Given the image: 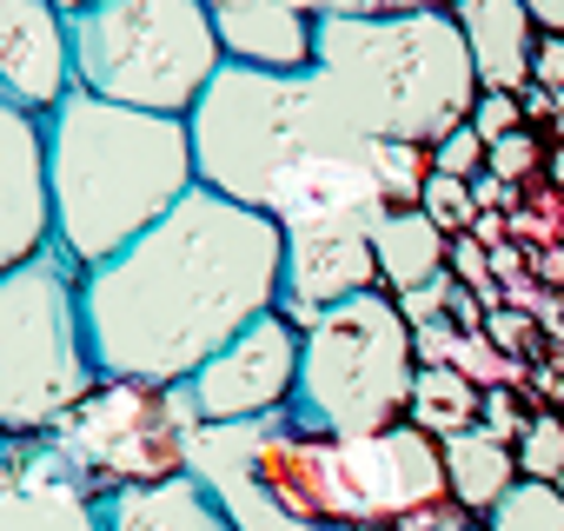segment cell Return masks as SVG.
<instances>
[{
    "label": "cell",
    "mask_w": 564,
    "mask_h": 531,
    "mask_svg": "<svg viewBox=\"0 0 564 531\" xmlns=\"http://www.w3.org/2000/svg\"><path fill=\"white\" fill-rule=\"evenodd\" d=\"M386 213V206H379ZM379 213H319V219H286V273H279V313L300 333L339 306L379 286V259H372V226Z\"/></svg>",
    "instance_id": "7c38bea8"
},
{
    "label": "cell",
    "mask_w": 564,
    "mask_h": 531,
    "mask_svg": "<svg viewBox=\"0 0 564 531\" xmlns=\"http://www.w3.org/2000/svg\"><path fill=\"white\" fill-rule=\"evenodd\" d=\"M445 252H452V232L419 206H386L379 226H372V259H379V286L386 293H412V286L438 280Z\"/></svg>",
    "instance_id": "d6986e66"
},
{
    "label": "cell",
    "mask_w": 564,
    "mask_h": 531,
    "mask_svg": "<svg viewBox=\"0 0 564 531\" xmlns=\"http://www.w3.org/2000/svg\"><path fill=\"white\" fill-rule=\"evenodd\" d=\"M485 153H491V147H485V133L465 120V127H452V133L432 147V173H452V180H478V173H485Z\"/></svg>",
    "instance_id": "4316f807"
},
{
    "label": "cell",
    "mask_w": 564,
    "mask_h": 531,
    "mask_svg": "<svg viewBox=\"0 0 564 531\" xmlns=\"http://www.w3.org/2000/svg\"><path fill=\"white\" fill-rule=\"evenodd\" d=\"M0 531H100V485L61 438L0 432Z\"/></svg>",
    "instance_id": "4fadbf2b"
},
{
    "label": "cell",
    "mask_w": 564,
    "mask_h": 531,
    "mask_svg": "<svg viewBox=\"0 0 564 531\" xmlns=\"http://www.w3.org/2000/svg\"><path fill=\"white\" fill-rule=\"evenodd\" d=\"M80 280L87 266L61 239L0 273V432L54 438L107 379L87 339Z\"/></svg>",
    "instance_id": "5b68a950"
},
{
    "label": "cell",
    "mask_w": 564,
    "mask_h": 531,
    "mask_svg": "<svg viewBox=\"0 0 564 531\" xmlns=\"http://www.w3.org/2000/svg\"><path fill=\"white\" fill-rule=\"evenodd\" d=\"M306 8L319 21H379V14H392V0H306Z\"/></svg>",
    "instance_id": "d590c367"
},
{
    "label": "cell",
    "mask_w": 564,
    "mask_h": 531,
    "mask_svg": "<svg viewBox=\"0 0 564 531\" xmlns=\"http://www.w3.org/2000/svg\"><path fill=\"white\" fill-rule=\"evenodd\" d=\"M557 491H564V472H557Z\"/></svg>",
    "instance_id": "bcb514c9"
},
{
    "label": "cell",
    "mask_w": 564,
    "mask_h": 531,
    "mask_svg": "<svg viewBox=\"0 0 564 531\" xmlns=\"http://www.w3.org/2000/svg\"><path fill=\"white\" fill-rule=\"evenodd\" d=\"M326 491H333V524L372 531L399 524L425 505H445V452L419 425L366 432V438H333L326 452Z\"/></svg>",
    "instance_id": "30bf717a"
},
{
    "label": "cell",
    "mask_w": 564,
    "mask_h": 531,
    "mask_svg": "<svg viewBox=\"0 0 564 531\" xmlns=\"http://www.w3.org/2000/svg\"><path fill=\"white\" fill-rule=\"evenodd\" d=\"M372 173L386 186L392 206H419L425 180H432V147H412V140H372Z\"/></svg>",
    "instance_id": "603a6c76"
},
{
    "label": "cell",
    "mask_w": 564,
    "mask_h": 531,
    "mask_svg": "<svg viewBox=\"0 0 564 531\" xmlns=\"http://www.w3.org/2000/svg\"><path fill=\"white\" fill-rule=\"evenodd\" d=\"M452 266H445V273L438 280H425V286H412V293H392L399 300V313H405V326H432V319H445V300H452Z\"/></svg>",
    "instance_id": "f1b7e54d"
},
{
    "label": "cell",
    "mask_w": 564,
    "mask_h": 531,
    "mask_svg": "<svg viewBox=\"0 0 564 531\" xmlns=\"http://www.w3.org/2000/svg\"><path fill=\"white\" fill-rule=\"evenodd\" d=\"M471 199H478V213H518V186L498 180V173H478L471 180Z\"/></svg>",
    "instance_id": "8d00e7d4"
},
{
    "label": "cell",
    "mask_w": 564,
    "mask_h": 531,
    "mask_svg": "<svg viewBox=\"0 0 564 531\" xmlns=\"http://www.w3.org/2000/svg\"><path fill=\"white\" fill-rule=\"evenodd\" d=\"M531 87L564 94V34H538V54H531Z\"/></svg>",
    "instance_id": "836d02e7"
},
{
    "label": "cell",
    "mask_w": 564,
    "mask_h": 531,
    "mask_svg": "<svg viewBox=\"0 0 564 531\" xmlns=\"http://www.w3.org/2000/svg\"><path fill=\"white\" fill-rule=\"evenodd\" d=\"M419 213H432L452 239L458 232H471V219H478V199H471V180H452V173H432L425 180V193H419Z\"/></svg>",
    "instance_id": "484cf974"
},
{
    "label": "cell",
    "mask_w": 564,
    "mask_h": 531,
    "mask_svg": "<svg viewBox=\"0 0 564 531\" xmlns=\"http://www.w3.org/2000/svg\"><path fill=\"white\" fill-rule=\"evenodd\" d=\"M286 232L213 186H193L107 266H87L80 313L107 379L186 386L252 319L279 313Z\"/></svg>",
    "instance_id": "6da1fadb"
},
{
    "label": "cell",
    "mask_w": 564,
    "mask_h": 531,
    "mask_svg": "<svg viewBox=\"0 0 564 531\" xmlns=\"http://www.w3.org/2000/svg\"><path fill=\"white\" fill-rule=\"evenodd\" d=\"M452 326L445 319H432V326H412V353H419V366H445V353H452Z\"/></svg>",
    "instance_id": "74e56055"
},
{
    "label": "cell",
    "mask_w": 564,
    "mask_h": 531,
    "mask_svg": "<svg viewBox=\"0 0 564 531\" xmlns=\"http://www.w3.org/2000/svg\"><path fill=\"white\" fill-rule=\"evenodd\" d=\"M300 353L306 333L286 313H265L252 319L232 346H219L180 392L193 425H239V419H265V412H286L293 386H300Z\"/></svg>",
    "instance_id": "8fae6325"
},
{
    "label": "cell",
    "mask_w": 564,
    "mask_h": 531,
    "mask_svg": "<svg viewBox=\"0 0 564 531\" xmlns=\"http://www.w3.org/2000/svg\"><path fill=\"white\" fill-rule=\"evenodd\" d=\"M74 87L67 14L54 0H0V100L47 120Z\"/></svg>",
    "instance_id": "5bb4252c"
},
{
    "label": "cell",
    "mask_w": 564,
    "mask_h": 531,
    "mask_svg": "<svg viewBox=\"0 0 564 531\" xmlns=\"http://www.w3.org/2000/svg\"><path fill=\"white\" fill-rule=\"evenodd\" d=\"M518 107H524V113H551V107H557V94H551V87H524V94H518Z\"/></svg>",
    "instance_id": "7bdbcfd3"
},
{
    "label": "cell",
    "mask_w": 564,
    "mask_h": 531,
    "mask_svg": "<svg viewBox=\"0 0 564 531\" xmlns=\"http://www.w3.org/2000/svg\"><path fill=\"white\" fill-rule=\"evenodd\" d=\"M199 186L186 120L113 107L74 87L47 113V199L54 239L80 266H107Z\"/></svg>",
    "instance_id": "3957f363"
},
{
    "label": "cell",
    "mask_w": 564,
    "mask_h": 531,
    "mask_svg": "<svg viewBox=\"0 0 564 531\" xmlns=\"http://www.w3.org/2000/svg\"><path fill=\"white\" fill-rule=\"evenodd\" d=\"M346 531H352V524H346Z\"/></svg>",
    "instance_id": "7dc6e473"
},
{
    "label": "cell",
    "mask_w": 564,
    "mask_h": 531,
    "mask_svg": "<svg viewBox=\"0 0 564 531\" xmlns=\"http://www.w3.org/2000/svg\"><path fill=\"white\" fill-rule=\"evenodd\" d=\"M392 14H452V0H392Z\"/></svg>",
    "instance_id": "ee69618b"
},
{
    "label": "cell",
    "mask_w": 564,
    "mask_h": 531,
    "mask_svg": "<svg viewBox=\"0 0 564 531\" xmlns=\"http://www.w3.org/2000/svg\"><path fill=\"white\" fill-rule=\"evenodd\" d=\"M531 166H538V140H531L524 127L505 133V140H491V153H485V173H498V180H511V186H518Z\"/></svg>",
    "instance_id": "f546056e"
},
{
    "label": "cell",
    "mask_w": 564,
    "mask_h": 531,
    "mask_svg": "<svg viewBox=\"0 0 564 531\" xmlns=\"http://www.w3.org/2000/svg\"><path fill=\"white\" fill-rule=\"evenodd\" d=\"M54 8H61V14H80V8H94V0H54Z\"/></svg>",
    "instance_id": "f6af8a7d"
},
{
    "label": "cell",
    "mask_w": 564,
    "mask_h": 531,
    "mask_svg": "<svg viewBox=\"0 0 564 531\" xmlns=\"http://www.w3.org/2000/svg\"><path fill=\"white\" fill-rule=\"evenodd\" d=\"M412 379H419L412 326H405L399 300L386 286H372L359 300L326 306L306 326L293 419L313 425V432H326V438L392 432L412 412Z\"/></svg>",
    "instance_id": "52a82bcc"
},
{
    "label": "cell",
    "mask_w": 564,
    "mask_h": 531,
    "mask_svg": "<svg viewBox=\"0 0 564 531\" xmlns=\"http://www.w3.org/2000/svg\"><path fill=\"white\" fill-rule=\"evenodd\" d=\"M511 452H518V478L557 485V472H564V412H531V425Z\"/></svg>",
    "instance_id": "d4e9b609"
},
{
    "label": "cell",
    "mask_w": 564,
    "mask_h": 531,
    "mask_svg": "<svg viewBox=\"0 0 564 531\" xmlns=\"http://www.w3.org/2000/svg\"><path fill=\"white\" fill-rule=\"evenodd\" d=\"M518 120H524L518 94H478V107H471V127L485 133V147L505 140V133H518Z\"/></svg>",
    "instance_id": "1f68e13d"
},
{
    "label": "cell",
    "mask_w": 564,
    "mask_h": 531,
    "mask_svg": "<svg viewBox=\"0 0 564 531\" xmlns=\"http://www.w3.org/2000/svg\"><path fill=\"white\" fill-rule=\"evenodd\" d=\"M471 232H478L485 246H505V232H511V213H478V219H471Z\"/></svg>",
    "instance_id": "ab89813d"
},
{
    "label": "cell",
    "mask_w": 564,
    "mask_h": 531,
    "mask_svg": "<svg viewBox=\"0 0 564 531\" xmlns=\"http://www.w3.org/2000/svg\"><path fill=\"white\" fill-rule=\"evenodd\" d=\"M452 21L465 28L478 94H524L531 87V54H538V21L524 0H452Z\"/></svg>",
    "instance_id": "e0dca14e"
},
{
    "label": "cell",
    "mask_w": 564,
    "mask_h": 531,
    "mask_svg": "<svg viewBox=\"0 0 564 531\" xmlns=\"http://www.w3.org/2000/svg\"><path fill=\"white\" fill-rule=\"evenodd\" d=\"M531 273H538V280H564V246H544V252L531 259Z\"/></svg>",
    "instance_id": "b9f144b4"
},
{
    "label": "cell",
    "mask_w": 564,
    "mask_h": 531,
    "mask_svg": "<svg viewBox=\"0 0 564 531\" xmlns=\"http://www.w3.org/2000/svg\"><path fill=\"white\" fill-rule=\"evenodd\" d=\"M67 41L87 94L166 120H186L226 67L206 0H94L67 14Z\"/></svg>",
    "instance_id": "8992f818"
},
{
    "label": "cell",
    "mask_w": 564,
    "mask_h": 531,
    "mask_svg": "<svg viewBox=\"0 0 564 531\" xmlns=\"http://www.w3.org/2000/svg\"><path fill=\"white\" fill-rule=\"evenodd\" d=\"M485 313H491V306L458 280V286H452V300H445V326H452V333H485Z\"/></svg>",
    "instance_id": "e575fe53"
},
{
    "label": "cell",
    "mask_w": 564,
    "mask_h": 531,
    "mask_svg": "<svg viewBox=\"0 0 564 531\" xmlns=\"http://www.w3.org/2000/svg\"><path fill=\"white\" fill-rule=\"evenodd\" d=\"M478 405H485V392H478L465 372H452V366H419L405 425H419L425 438L445 445V438H458V432H478Z\"/></svg>",
    "instance_id": "44dd1931"
},
{
    "label": "cell",
    "mask_w": 564,
    "mask_h": 531,
    "mask_svg": "<svg viewBox=\"0 0 564 531\" xmlns=\"http://www.w3.org/2000/svg\"><path fill=\"white\" fill-rule=\"evenodd\" d=\"M199 186L286 219L319 213H379L392 206L372 173V140L333 107L326 80L306 74H265L226 61L219 80L186 113Z\"/></svg>",
    "instance_id": "7a4b0ae2"
},
{
    "label": "cell",
    "mask_w": 564,
    "mask_h": 531,
    "mask_svg": "<svg viewBox=\"0 0 564 531\" xmlns=\"http://www.w3.org/2000/svg\"><path fill=\"white\" fill-rule=\"evenodd\" d=\"M326 452L333 438L300 425L293 405L239 425H186V472L239 531H346L333 524Z\"/></svg>",
    "instance_id": "ba28073f"
},
{
    "label": "cell",
    "mask_w": 564,
    "mask_h": 531,
    "mask_svg": "<svg viewBox=\"0 0 564 531\" xmlns=\"http://www.w3.org/2000/svg\"><path fill=\"white\" fill-rule=\"evenodd\" d=\"M491 280L498 286H511V280H524V252L505 239V246H491Z\"/></svg>",
    "instance_id": "f35d334b"
},
{
    "label": "cell",
    "mask_w": 564,
    "mask_h": 531,
    "mask_svg": "<svg viewBox=\"0 0 564 531\" xmlns=\"http://www.w3.org/2000/svg\"><path fill=\"white\" fill-rule=\"evenodd\" d=\"M485 339H491L498 353L524 359V346H531V313H518V306H491V313H485Z\"/></svg>",
    "instance_id": "d6a6232c"
},
{
    "label": "cell",
    "mask_w": 564,
    "mask_h": 531,
    "mask_svg": "<svg viewBox=\"0 0 564 531\" xmlns=\"http://www.w3.org/2000/svg\"><path fill=\"white\" fill-rule=\"evenodd\" d=\"M313 74L366 140L438 147L478 107V67L452 14L319 21Z\"/></svg>",
    "instance_id": "277c9868"
},
{
    "label": "cell",
    "mask_w": 564,
    "mask_h": 531,
    "mask_svg": "<svg viewBox=\"0 0 564 531\" xmlns=\"http://www.w3.org/2000/svg\"><path fill=\"white\" fill-rule=\"evenodd\" d=\"M524 425H531V412L518 405V386H491V392H485V405H478V432H485V438H498V445H518V438H524Z\"/></svg>",
    "instance_id": "83f0119b"
},
{
    "label": "cell",
    "mask_w": 564,
    "mask_h": 531,
    "mask_svg": "<svg viewBox=\"0 0 564 531\" xmlns=\"http://www.w3.org/2000/svg\"><path fill=\"white\" fill-rule=\"evenodd\" d=\"M524 8H531V21L544 34H564V0H524Z\"/></svg>",
    "instance_id": "60d3db41"
},
{
    "label": "cell",
    "mask_w": 564,
    "mask_h": 531,
    "mask_svg": "<svg viewBox=\"0 0 564 531\" xmlns=\"http://www.w3.org/2000/svg\"><path fill=\"white\" fill-rule=\"evenodd\" d=\"M186 425L193 419L173 386L160 392V386H133V379H100L94 399L80 412H67L54 438L100 491H120V485L186 472Z\"/></svg>",
    "instance_id": "9c48e42d"
},
{
    "label": "cell",
    "mask_w": 564,
    "mask_h": 531,
    "mask_svg": "<svg viewBox=\"0 0 564 531\" xmlns=\"http://www.w3.org/2000/svg\"><path fill=\"white\" fill-rule=\"evenodd\" d=\"M100 531H239V524L193 472H173V478L100 491Z\"/></svg>",
    "instance_id": "ac0fdd59"
},
{
    "label": "cell",
    "mask_w": 564,
    "mask_h": 531,
    "mask_svg": "<svg viewBox=\"0 0 564 531\" xmlns=\"http://www.w3.org/2000/svg\"><path fill=\"white\" fill-rule=\"evenodd\" d=\"M219 54L265 74H306L319 47V14L306 0H206Z\"/></svg>",
    "instance_id": "2e32d148"
},
{
    "label": "cell",
    "mask_w": 564,
    "mask_h": 531,
    "mask_svg": "<svg viewBox=\"0 0 564 531\" xmlns=\"http://www.w3.org/2000/svg\"><path fill=\"white\" fill-rule=\"evenodd\" d=\"M54 239L47 199V120L0 100V273Z\"/></svg>",
    "instance_id": "9a60e30c"
},
{
    "label": "cell",
    "mask_w": 564,
    "mask_h": 531,
    "mask_svg": "<svg viewBox=\"0 0 564 531\" xmlns=\"http://www.w3.org/2000/svg\"><path fill=\"white\" fill-rule=\"evenodd\" d=\"M438 452H445V491H452V505H465L478 518L518 485V452L498 445V438H485V432H458Z\"/></svg>",
    "instance_id": "ffe728a7"
},
{
    "label": "cell",
    "mask_w": 564,
    "mask_h": 531,
    "mask_svg": "<svg viewBox=\"0 0 564 531\" xmlns=\"http://www.w3.org/2000/svg\"><path fill=\"white\" fill-rule=\"evenodd\" d=\"M372 531H485V518L445 498V505H425V511H412V518H399V524H372Z\"/></svg>",
    "instance_id": "4dcf8cb0"
},
{
    "label": "cell",
    "mask_w": 564,
    "mask_h": 531,
    "mask_svg": "<svg viewBox=\"0 0 564 531\" xmlns=\"http://www.w3.org/2000/svg\"><path fill=\"white\" fill-rule=\"evenodd\" d=\"M485 531H564V491L544 485V478H518L485 511Z\"/></svg>",
    "instance_id": "7402d4cb"
},
{
    "label": "cell",
    "mask_w": 564,
    "mask_h": 531,
    "mask_svg": "<svg viewBox=\"0 0 564 531\" xmlns=\"http://www.w3.org/2000/svg\"><path fill=\"white\" fill-rule=\"evenodd\" d=\"M445 366H452V372H465L478 392H491V386H524V359L498 353L485 333H458V339H452V353H445Z\"/></svg>",
    "instance_id": "cb8c5ba5"
}]
</instances>
